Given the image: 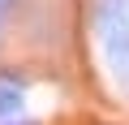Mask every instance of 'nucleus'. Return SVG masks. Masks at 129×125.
<instances>
[{"instance_id": "obj_3", "label": "nucleus", "mask_w": 129, "mask_h": 125, "mask_svg": "<svg viewBox=\"0 0 129 125\" xmlns=\"http://www.w3.org/2000/svg\"><path fill=\"white\" fill-rule=\"evenodd\" d=\"M13 5H17V0H0V39H5V30H9V13H13Z\"/></svg>"}, {"instance_id": "obj_2", "label": "nucleus", "mask_w": 129, "mask_h": 125, "mask_svg": "<svg viewBox=\"0 0 129 125\" xmlns=\"http://www.w3.org/2000/svg\"><path fill=\"white\" fill-rule=\"evenodd\" d=\"M26 95H30V73L17 65H0V121L22 116Z\"/></svg>"}, {"instance_id": "obj_5", "label": "nucleus", "mask_w": 129, "mask_h": 125, "mask_svg": "<svg viewBox=\"0 0 129 125\" xmlns=\"http://www.w3.org/2000/svg\"><path fill=\"white\" fill-rule=\"evenodd\" d=\"M95 125H112V121H95Z\"/></svg>"}, {"instance_id": "obj_4", "label": "nucleus", "mask_w": 129, "mask_h": 125, "mask_svg": "<svg viewBox=\"0 0 129 125\" xmlns=\"http://www.w3.org/2000/svg\"><path fill=\"white\" fill-rule=\"evenodd\" d=\"M0 125H39V121H26V116H13V121H0Z\"/></svg>"}, {"instance_id": "obj_1", "label": "nucleus", "mask_w": 129, "mask_h": 125, "mask_svg": "<svg viewBox=\"0 0 129 125\" xmlns=\"http://www.w3.org/2000/svg\"><path fill=\"white\" fill-rule=\"evenodd\" d=\"M90 35L108 78L129 99V0H90Z\"/></svg>"}]
</instances>
